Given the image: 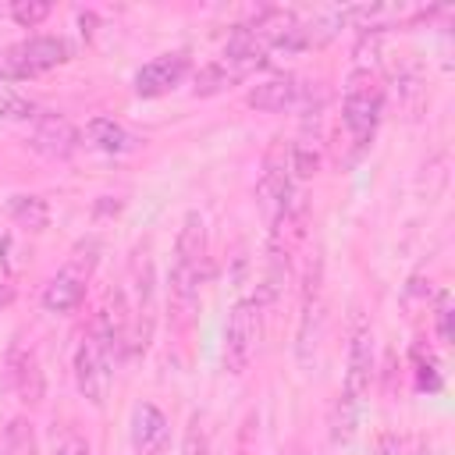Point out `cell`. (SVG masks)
<instances>
[{"label": "cell", "mask_w": 455, "mask_h": 455, "mask_svg": "<svg viewBox=\"0 0 455 455\" xmlns=\"http://www.w3.org/2000/svg\"><path fill=\"white\" fill-rule=\"evenodd\" d=\"M7 213H11L21 228H28V231H43V228L50 224V206H46V199H43V196H32V192H14V196L7 199Z\"/></svg>", "instance_id": "13"}, {"label": "cell", "mask_w": 455, "mask_h": 455, "mask_svg": "<svg viewBox=\"0 0 455 455\" xmlns=\"http://www.w3.org/2000/svg\"><path fill=\"white\" fill-rule=\"evenodd\" d=\"M0 117H7V121H36V103L18 96V92H11V89H4L0 92Z\"/></svg>", "instance_id": "17"}, {"label": "cell", "mask_w": 455, "mask_h": 455, "mask_svg": "<svg viewBox=\"0 0 455 455\" xmlns=\"http://www.w3.org/2000/svg\"><path fill=\"white\" fill-rule=\"evenodd\" d=\"M370 377H373V334L366 323H355L348 341V370H345L341 398L363 405V395L370 391Z\"/></svg>", "instance_id": "7"}, {"label": "cell", "mask_w": 455, "mask_h": 455, "mask_svg": "<svg viewBox=\"0 0 455 455\" xmlns=\"http://www.w3.org/2000/svg\"><path fill=\"white\" fill-rule=\"evenodd\" d=\"M437 338L444 345L451 341V309H448V299H441V309H437Z\"/></svg>", "instance_id": "20"}, {"label": "cell", "mask_w": 455, "mask_h": 455, "mask_svg": "<svg viewBox=\"0 0 455 455\" xmlns=\"http://www.w3.org/2000/svg\"><path fill=\"white\" fill-rule=\"evenodd\" d=\"M68 43L60 36H32L25 43H14L0 50V78H32L68 60Z\"/></svg>", "instance_id": "4"}, {"label": "cell", "mask_w": 455, "mask_h": 455, "mask_svg": "<svg viewBox=\"0 0 455 455\" xmlns=\"http://www.w3.org/2000/svg\"><path fill=\"white\" fill-rule=\"evenodd\" d=\"M110 363H114L110 345L100 334L89 331L82 338V345L75 348V384H78V391L92 405H103L107 402V391H110Z\"/></svg>", "instance_id": "5"}, {"label": "cell", "mask_w": 455, "mask_h": 455, "mask_svg": "<svg viewBox=\"0 0 455 455\" xmlns=\"http://www.w3.org/2000/svg\"><path fill=\"white\" fill-rule=\"evenodd\" d=\"M188 75V53L174 50V53H160L153 60H146L135 71V92L139 96H164L167 89H174L181 78Z\"/></svg>", "instance_id": "8"}, {"label": "cell", "mask_w": 455, "mask_h": 455, "mask_svg": "<svg viewBox=\"0 0 455 455\" xmlns=\"http://www.w3.org/2000/svg\"><path fill=\"white\" fill-rule=\"evenodd\" d=\"M96 252H100V242L96 238L78 242L75 252H71V259L64 263V270L50 277V284L43 288V306L50 313H71L85 299V284H89V274L96 267Z\"/></svg>", "instance_id": "3"}, {"label": "cell", "mask_w": 455, "mask_h": 455, "mask_svg": "<svg viewBox=\"0 0 455 455\" xmlns=\"http://www.w3.org/2000/svg\"><path fill=\"white\" fill-rule=\"evenodd\" d=\"M32 146L43 153V156H53V160H68L75 149H78V132L75 124L64 117V114H36V124H32Z\"/></svg>", "instance_id": "9"}, {"label": "cell", "mask_w": 455, "mask_h": 455, "mask_svg": "<svg viewBox=\"0 0 455 455\" xmlns=\"http://www.w3.org/2000/svg\"><path fill=\"white\" fill-rule=\"evenodd\" d=\"M412 363H416V384H419L423 391H437V387H441L437 363H434V359H423V352H419V348L412 352Z\"/></svg>", "instance_id": "19"}, {"label": "cell", "mask_w": 455, "mask_h": 455, "mask_svg": "<svg viewBox=\"0 0 455 455\" xmlns=\"http://www.w3.org/2000/svg\"><path fill=\"white\" fill-rule=\"evenodd\" d=\"M0 455H36V441H32V427L25 419H14L4 434V448Z\"/></svg>", "instance_id": "16"}, {"label": "cell", "mask_w": 455, "mask_h": 455, "mask_svg": "<svg viewBox=\"0 0 455 455\" xmlns=\"http://www.w3.org/2000/svg\"><path fill=\"white\" fill-rule=\"evenodd\" d=\"M299 96H302V85H299V78H295V75H270V78H263V82H256V85L249 89L245 103H249V107H256V110L277 114V110L295 107V103H299Z\"/></svg>", "instance_id": "10"}, {"label": "cell", "mask_w": 455, "mask_h": 455, "mask_svg": "<svg viewBox=\"0 0 455 455\" xmlns=\"http://www.w3.org/2000/svg\"><path fill=\"white\" fill-rule=\"evenodd\" d=\"M384 114V92L380 85L370 78V71H355L345 85V100H341V121L355 142V149H366L377 124Z\"/></svg>", "instance_id": "2"}, {"label": "cell", "mask_w": 455, "mask_h": 455, "mask_svg": "<svg viewBox=\"0 0 455 455\" xmlns=\"http://www.w3.org/2000/svg\"><path fill=\"white\" fill-rule=\"evenodd\" d=\"M85 135H89V142H92L96 149H103V153H110V156L132 153V149L139 146V139H135L121 121H114V117H92V121L85 124Z\"/></svg>", "instance_id": "12"}, {"label": "cell", "mask_w": 455, "mask_h": 455, "mask_svg": "<svg viewBox=\"0 0 455 455\" xmlns=\"http://www.w3.org/2000/svg\"><path fill=\"white\" fill-rule=\"evenodd\" d=\"M259 306L252 299H242L231 306L228 313V327H224V370L228 373H245L252 355H256V316Z\"/></svg>", "instance_id": "6"}, {"label": "cell", "mask_w": 455, "mask_h": 455, "mask_svg": "<svg viewBox=\"0 0 455 455\" xmlns=\"http://www.w3.org/2000/svg\"><path fill=\"white\" fill-rule=\"evenodd\" d=\"M46 14H50V4H46V0H14V4H11V18H14L21 28H36Z\"/></svg>", "instance_id": "18"}, {"label": "cell", "mask_w": 455, "mask_h": 455, "mask_svg": "<svg viewBox=\"0 0 455 455\" xmlns=\"http://www.w3.org/2000/svg\"><path fill=\"white\" fill-rule=\"evenodd\" d=\"M203 267H206V224L203 217L192 210L181 220L178 231V245H174V263H171V309H174V323L185 327L199 306V284H203Z\"/></svg>", "instance_id": "1"}, {"label": "cell", "mask_w": 455, "mask_h": 455, "mask_svg": "<svg viewBox=\"0 0 455 455\" xmlns=\"http://www.w3.org/2000/svg\"><path fill=\"white\" fill-rule=\"evenodd\" d=\"M235 82H242L220 57L217 60H210L206 68H199V75H196V92L199 96H210V92H220V89H231Z\"/></svg>", "instance_id": "15"}, {"label": "cell", "mask_w": 455, "mask_h": 455, "mask_svg": "<svg viewBox=\"0 0 455 455\" xmlns=\"http://www.w3.org/2000/svg\"><path fill=\"white\" fill-rule=\"evenodd\" d=\"M57 455H89V444H85L82 437H68V441L57 448Z\"/></svg>", "instance_id": "21"}, {"label": "cell", "mask_w": 455, "mask_h": 455, "mask_svg": "<svg viewBox=\"0 0 455 455\" xmlns=\"http://www.w3.org/2000/svg\"><path fill=\"white\" fill-rule=\"evenodd\" d=\"M167 437H171L167 416L149 402L135 405V416H132V444H135V451L139 455H160L167 448Z\"/></svg>", "instance_id": "11"}, {"label": "cell", "mask_w": 455, "mask_h": 455, "mask_svg": "<svg viewBox=\"0 0 455 455\" xmlns=\"http://www.w3.org/2000/svg\"><path fill=\"white\" fill-rule=\"evenodd\" d=\"M11 377H14V387L25 402L43 398V373H39V363H36L32 352H14L11 355Z\"/></svg>", "instance_id": "14"}]
</instances>
